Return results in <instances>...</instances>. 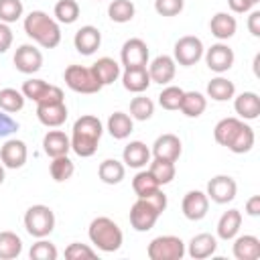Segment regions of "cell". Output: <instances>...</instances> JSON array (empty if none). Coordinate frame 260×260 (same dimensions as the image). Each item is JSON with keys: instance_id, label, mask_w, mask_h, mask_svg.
Segmentation results:
<instances>
[{"instance_id": "1", "label": "cell", "mask_w": 260, "mask_h": 260, "mask_svg": "<svg viewBox=\"0 0 260 260\" xmlns=\"http://www.w3.org/2000/svg\"><path fill=\"white\" fill-rule=\"evenodd\" d=\"M24 32L43 49H55L61 43V28L55 18L43 10H32L24 18Z\"/></svg>"}, {"instance_id": "2", "label": "cell", "mask_w": 260, "mask_h": 260, "mask_svg": "<svg viewBox=\"0 0 260 260\" xmlns=\"http://www.w3.org/2000/svg\"><path fill=\"white\" fill-rule=\"evenodd\" d=\"M87 234H89L91 244L102 252H116L122 248V242H124V234L120 225L106 215L91 219Z\"/></svg>"}, {"instance_id": "3", "label": "cell", "mask_w": 260, "mask_h": 260, "mask_svg": "<svg viewBox=\"0 0 260 260\" xmlns=\"http://www.w3.org/2000/svg\"><path fill=\"white\" fill-rule=\"evenodd\" d=\"M24 228L32 238H47L55 230V213L49 205H30L24 213Z\"/></svg>"}, {"instance_id": "4", "label": "cell", "mask_w": 260, "mask_h": 260, "mask_svg": "<svg viewBox=\"0 0 260 260\" xmlns=\"http://www.w3.org/2000/svg\"><path fill=\"white\" fill-rule=\"evenodd\" d=\"M65 85L77 93H98L104 85L95 79L91 67H83V65H69L63 73Z\"/></svg>"}, {"instance_id": "5", "label": "cell", "mask_w": 260, "mask_h": 260, "mask_svg": "<svg viewBox=\"0 0 260 260\" xmlns=\"http://www.w3.org/2000/svg\"><path fill=\"white\" fill-rule=\"evenodd\" d=\"M146 254L150 260H181L185 256V242L177 236H158L148 244Z\"/></svg>"}, {"instance_id": "6", "label": "cell", "mask_w": 260, "mask_h": 260, "mask_svg": "<svg viewBox=\"0 0 260 260\" xmlns=\"http://www.w3.org/2000/svg\"><path fill=\"white\" fill-rule=\"evenodd\" d=\"M203 53H205L203 43H201V39L195 37V35H185V37H181V39L175 43V47H173V59H175V63H179V65H183V67L195 65V63L203 57Z\"/></svg>"}, {"instance_id": "7", "label": "cell", "mask_w": 260, "mask_h": 260, "mask_svg": "<svg viewBox=\"0 0 260 260\" xmlns=\"http://www.w3.org/2000/svg\"><path fill=\"white\" fill-rule=\"evenodd\" d=\"M236 193H238V185L236 181L230 177V175H215L213 179H209L207 183V197L213 201V203H230L236 199Z\"/></svg>"}, {"instance_id": "8", "label": "cell", "mask_w": 260, "mask_h": 260, "mask_svg": "<svg viewBox=\"0 0 260 260\" xmlns=\"http://www.w3.org/2000/svg\"><path fill=\"white\" fill-rule=\"evenodd\" d=\"M120 61L124 69L128 67H146L148 65V47L142 39H128L122 45Z\"/></svg>"}, {"instance_id": "9", "label": "cell", "mask_w": 260, "mask_h": 260, "mask_svg": "<svg viewBox=\"0 0 260 260\" xmlns=\"http://www.w3.org/2000/svg\"><path fill=\"white\" fill-rule=\"evenodd\" d=\"M158 219V211L146 203L144 199H136L134 205L130 207V225L136 230V232H148L154 228Z\"/></svg>"}, {"instance_id": "10", "label": "cell", "mask_w": 260, "mask_h": 260, "mask_svg": "<svg viewBox=\"0 0 260 260\" xmlns=\"http://www.w3.org/2000/svg\"><path fill=\"white\" fill-rule=\"evenodd\" d=\"M234 59H236V55H234L232 47H228L223 43H215L205 51V63L215 73H225L234 65Z\"/></svg>"}, {"instance_id": "11", "label": "cell", "mask_w": 260, "mask_h": 260, "mask_svg": "<svg viewBox=\"0 0 260 260\" xmlns=\"http://www.w3.org/2000/svg\"><path fill=\"white\" fill-rule=\"evenodd\" d=\"M14 67L20 73H37L43 67V53L35 45H20L14 53Z\"/></svg>"}, {"instance_id": "12", "label": "cell", "mask_w": 260, "mask_h": 260, "mask_svg": "<svg viewBox=\"0 0 260 260\" xmlns=\"http://www.w3.org/2000/svg\"><path fill=\"white\" fill-rule=\"evenodd\" d=\"M181 209H183V215L191 221H199L207 215L209 211V197L203 193V191H189L185 193L183 197V203H181Z\"/></svg>"}, {"instance_id": "13", "label": "cell", "mask_w": 260, "mask_h": 260, "mask_svg": "<svg viewBox=\"0 0 260 260\" xmlns=\"http://www.w3.org/2000/svg\"><path fill=\"white\" fill-rule=\"evenodd\" d=\"M148 75H150V81L152 83H160V85H167L173 81L175 73H177V63L173 57L169 55H158L154 57L150 63H148Z\"/></svg>"}, {"instance_id": "14", "label": "cell", "mask_w": 260, "mask_h": 260, "mask_svg": "<svg viewBox=\"0 0 260 260\" xmlns=\"http://www.w3.org/2000/svg\"><path fill=\"white\" fill-rule=\"evenodd\" d=\"M26 156H28L26 144L22 140H16V138L6 140L0 148V162L6 169H20L26 162Z\"/></svg>"}, {"instance_id": "15", "label": "cell", "mask_w": 260, "mask_h": 260, "mask_svg": "<svg viewBox=\"0 0 260 260\" xmlns=\"http://www.w3.org/2000/svg\"><path fill=\"white\" fill-rule=\"evenodd\" d=\"M183 152V146H181V140L179 136L175 134H160L154 144H152V154L154 158H162V160H171V162H177L179 156Z\"/></svg>"}, {"instance_id": "16", "label": "cell", "mask_w": 260, "mask_h": 260, "mask_svg": "<svg viewBox=\"0 0 260 260\" xmlns=\"http://www.w3.org/2000/svg\"><path fill=\"white\" fill-rule=\"evenodd\" d=\"M37 118L47 128H59L67 120V106H65V102L37 104Z\"/></svg>"}, {"instance_id": "17", "label": "cell", "mask_w": 260, "mask_h": 260, "mask_svg": "<svg viewBox=\"0 0 260 260\" xmlns=\"http://www.w3.org/2000/svg\"><path fill=\"white\" fill-rule=\"evenodd\" d=\"M73 45H75L77 53H81V55H93L100 49V45H102V32L95 26L85 24V26H81L75 32Z\"/></svg>"}, {"instance_id": "18", "label": "cell", "mask_w": 260, "mask_h": 260, "mask_svg": "<svg viewBox=\"0 0 260 260\" xmlns=\"http://www.w3.org/2000/svg\"><path fill=\"white\" fill-rule=\"evenodd\" d=\"M43 150L47 156H63L71 150V138L61 130H49L43 136Z\"/></svg>"}, {"instance_id": "19", "label": "cell", "mask_w": 260, "mask_h": 260, "mask_svg": "<svg viewBox=\"0 0 260 260\" xmlns=\"http://www.w3.org/2000/svg\"><path fill=\"white\" fill-rule=\"evenodd\" d=\"M150 83L152 81H150V75H148L146 67H128L122 73V85H124V89L132 91V93L146 91Z\"/></svg>"}, {"instance_id": "20", "label": "cell", "mask_w": 260, "mask_h": 260, "mask_svg": "<svg viewBox=\"0 0 260 260\" xmlns=\"http://www.w3.org/2000/svg\"><path fill=\"white\" fill-rule=\"evenodd\" d=\"M122 158H124L126 167L142 169V167H146L150 162V148L144 142H140V140H132L130 144L124 146Z\"/></svg>"}, {"instance_id": "21", "label": "cell", "mask_w": 260, "mask_h": 260, "mask_svg": "<svg viewBox=\"0 0 260 260\" xmlns=\"http://www.w3.org/2000/svg\"><path fill=\"white\" fill-rule=\"evenodd\" d=\"M234 110L242 120H256L260 116V98L254 91H242L234 100Z\"/></svg>"}, {"instance_id": "22", "label": "cell", "mask_w": 260, "mask_h": 260, "mask_svg": "<svg viewBox=\"0 0 260 260\" xmlns=\"http://www.w3.org/2000/svg\"><path fill=\"white\" fill-rule=\"evenodd\" d=\"M215 250H217V240H215V236L203 232V234H197V236L191 238V242H189V250H187V252H189L191 258H195V260H203V258L213 256Z\"/></svg>"}, {"instance_id": "23", "label": "cell", "mask_w": 260, "mask_h": 260, "mask_svg": "<svg viewBox=\"0 0 260 260\" xmlns=\"http://www.w3.org/2000/svg\"><path fill=\"white\" fill-rule=\"evenodd\" d=\"M236 28H238V22H236V18H234L232 14H228V12H217V14H213L211 20H209V30H211V35H213L215 39H219V41L232 39V37L236 35Z\"/></svg>"}, {"instance_id": "24", "label": "cell", "mask_w": 260, "mask_h": 260, "mask_svg": "<svg viewBox=\"0 0 260 260\" xmlns=\"http://www.w3.org/2000/svg\"><path fill=\"white\" fill-rule=\"evenodd\" d=\"M242 225V211L240 209H228L221 213L219 221H217V238L221 240H234L240 232Z\"/></svg>"}, {"instance_id": "25", "label": "cell", "mask_w": 260, "mask_h": 260, "mask_svg": "<svg viewBox=\"0 0 260 260\" xmlns=\"http://www.w3.org/2000/svg\"><path fill=\"white\" fill-rule=\"evenodd\" d=\"M91 71H93L95 79H98L102 85H110V83H114V81L120 77V65H118L112 57H100V59L91 65Z\"/></svg>"}, {"instance_id": "26", "label": "cell", "mask_w": 260, "mask_h": 260, "mask_svg": "<svg viewBox=\"0 0 260 260\" xmlns=\"http://www.w3.org/2000/svg\"><path fill=\"white\" fill-rule=\"evenodd\" d=\"M71 134L85 136V138H91V140H98V142H100V138H102V134H104V126H102V122H100L98 116L85 114V116H81V118L75 120Z\"/></svg>"}, {"instance_id": "27", "label": "cell", "mask_w": 260, "mask_h": 260, "mask_svg": "<svg viewBox=\"0 0 260 260\" xmlns=\"http://www.w3.org/2000/svg\"><path fill=\"white\" fill-rule=\"evenodd\" d=\"M234 256L238 260H258L260 258V240L256 236H240L234 242Z\"/></svg>"}, {"instance_id": "28", "label": "cell", "mask_w": 260, "mask_h": 260, "mask_svg": "<svg viewBox=\"0 0 260 260\" xmlns=\"http://www.w3.org/2000/svg\"><path fill=\"white\" fill-rule=\"evenodd\" d=\"M134 130V122L132 116L124 114V112H114L108 118V132L112 134V138L116 140H124L130 136V132Z\"/></svg>"}, {"instance_id": "29", "label": "cell", "mask_w": 260, "mask_h": 260, "mask_svg": "<svg viewBox=\"0 0 260 260\" xmlns=\"http://www.w3.org/2000/svg\"><path fill=\"white\" fill-rule=\"evenodd\" d=\"M98 175L106 185H118V183H122V179L126 175V167H124V162H120L116 158H106L100 162Z\"/></svg>"}, {"instance_id": "30", "label": "cell", "mask_w": 260, "mask_h": 260, "mask_svg": "<svg viewBox=\"0 0 260 260\" xmlns=\"http://www.w3.org/2000/svg\"><path fill=\"white\" fill-rule=\"evenodd\" d=\"M236 95V85L234 81L225 79V77H213L207 83V98H211L213 102H228Z\"/></svg>"}, {"instance_id": "31", "label": "cell", "mask_w": 260, "mask_h": 260, "mask_svg": "<svg viewBox=\"0 0 260 260\" xmlns=\"http://www.w3.org/2000/svg\"><path fill=\"white\" fill-rule=\"evenodd\" d=\"M207 108V98L199 91H185L183 100H181V112L187 118H199Z\"/></svg>"}, {"instance_id": "32", "label": "cell", "mask_w": 260, "mask_h": 260, "mask_svg": "<svg viewBox=\"0 0 260 260\" xmlns=\"http://www.w3.org/2000/svg\"><path fill=\"white\" fill-rule=\"evenodd\" d=\"M242 122H244V120H240V118H223V120H219V122L215 124V128H213V138H215V142L228 148V144L232 142V138H234L236 132L240 130Z\"/></svg>"}, {"instance_id": "33", "label": "cell", "mask_w": 260, "mask_h": 260, "mask_svg": "<svg viewBox=\"0 0 260 260\" xmlns=\"http://www.w3.org/2000/svg\"><path fill=\"white\" fill-rule=\"evenodd\" d=\"M22 252V240L14 232H0V260L18 258Z\"/></svg>"}, {"instance_id": "34", "label": "cell", "mask_w": 260, "mask_h": 260, "mask_svg": "<svg viewBox=\"0 0 260 260\" xmlns=\"http://www.w3.org/2000/svg\"><path fill=\"white\" fill-rule=\"evenodd\" d=\"M254 146V130L252 126H248L246 122H242L240 130L236 132V136L232 138V142L228 144V148L236 154H244V152H250Z\"/></svg>"}, {"instance_id": "35", "label": "cell", "mask_w": 260, "mask_h": 260, "mask_svg": "<svg viewBox=\"0 0 260 260\" xmlns=\"http://www.w3.org/2000/svg\"><path fill=\"white\" fill-rule=\"evenodd\" d=\"M136 14V8H134V2L132 0H112L110 6H108V16L110 20L114 22H130Z\"/></svg>"}, {"instance_id": "36", "label": "cell", "mask_w": 260, "mask_h": 260, "mask_svg": "<svg viewBox=\"0 0 260 260\" xmlns=\"http://www.w3.org/2000/svg\"><path fill=\"white\" fill-rule=\"evenodd\" d=\"M24 95L22 91L14 89V87H4L0 89V110L6 114H16L24 108Z\"/></svg>"}, {"instance_id": "37", "label": "cell", "mask_w": 260, "mask_h": 260, "mask_svg": "<svg viewBox=\"0 0 260 260\" xmlns=\"http://www.w3.org/2000/svg\"><path fill=\"white\" fill-rule=\"evenodd\" d=\"M49 171H51V177H53L57 183H63V181H67V179L73 177L75 165H73V160H71L67 154H63V156H55V158L51 160Z\"/></svg>"}, {"instance_id": "38", "label": "cell", "mask_w": 260, "mask_h": 260, "mask_svg": "<svg viewBox=\"0 0 260 260\" xmlns=\"http://www.w3.org/2000/svg\"><path fill=\"white\" fill-rule=\"evenodd\" d=\"M55 20L61 24H73L79 18V4L75 0H59L53 8Z\"/></svg>"}, {"instance_id": "39", "label": "cell", "mask_w": 260, "mask_h": 260, "mask_svg": "<svg viewBox=\"0 0 260 260\" xmlns=\"http://www.w3.org/2000/svg\"><path fill=\"white\" fill-rule=\"evenodd\" d=\"M148 171H150V175L156 179L158 185H167V183H171V181L175 179V175H177L175 162H171V160H162V158H154V160L150 162Z\"/></svg>"}, {"instance_id": "40", "label": "cell", "mask_w": 260, "mask_h": 260, "mask_svg": "<svg viewBox=\"0 0 260 260\" xmlns=\"http://www.w3.org/2000/svg\"><path fill=\"white\" fill-rule=\"evenodd\" d=\"M152 114H154V102L150 98H146V95L132 98V102H130V116H132V120L144 122V120L152 118Z\"/></svg>"}, {"instance_id": "41", "label": "cell", "mask_w": 260, "mask_h": 260, "mask_svg": "<svg viewBox=\"0 0 260 260\" xmlns=\"http://www.w3.org/2000/svg\"><path fill=\"white\" fill-rule=\"evenodd\" d=\"M160 185L156 183V179L150 175V171H138L136 175H134V179H132V189H134V193H136V197H144L146 193H150V191H154V189H158Z\"/></svg>"}, {"instance_id": "42", "label": "cell", "mask_w": 260, "mask_h": 260, "mask_svg": "<svg viewBox=\"0 0 260 260\" xmlns=\"http://www.w3.org/2000/svg\"><path fill=\"white\" fill-rule=\"evenodd\" d=\"M183 89L177 87V85H167L160 93H158V104L160 108L173 112V110H179L181 108V100H183Z\"/></svg>"}, {"instance_id": "43", "label": "cell", "mask_w": 260, "mask_h": 260, "mask_svg": "<svg viewBox=\"0 0 260 260\" xmlns=\"http://www.w3.org/2000/svg\"><path fill=\"white\" fill-rule=\"evenodd\" d=\"M28 256H30V260H57L59 252H57L55 244H51L45 238H39V242H35L30 246Z\"/></svg>"}, {"instance_id": "44", "label": "cell", "mask_w": 260, "mask_h": 260, "mask_svg": "<svg viewBox=\"0 0 260 260\" xmlns=\"http://www.w3.org/2000/svg\"><path fill=\"white\" fill-rule=\"evenodd\" d=\"M22 0H0V22H16L22 16Z\"/></svg>"}, {"instance_id": "45", "label": "cell", "mask_w": 260, "mask_h": 260, "mask_svg": "<svg viewBox=\"0 0 260 260\" xmlns=\"http://www.w3.org/2000/svg\"><path fill=\"white\" fill-rule=\"evenodd\" d=\"M71 150H73L77 156L87 158V156L95 154V150H98V140H91V138H85V136L71 134Z\"/></svg>"}, {"instance_id": "46", "label": "cell", "mask_w": 260, "mask_h": 260, "mask_svg": "<svg viewBox=\"0 0 260 260\" xmlns=\"http://www.w3.org/2000/svg\"><path fill=\"white\" fill-rule=\"evenodd\" d=\"M47 87H49V83L45 81V79H39V77H32V79H26L24 83H22V95L26 98V100H32L35 104L41 100V95L47 91Z\"/></svg>"}, {"instance_id": "47", "label": "cell", "mask_w": 260, "mask_h": 260, "mask_svg": "<svg viewBox=\"0 0 260 260\" xmlns=\"http://www.w3.org/2000/svg\"><path fill=\"white\" fill-rule=\"evenodd\" d=\"M98 252L93 248H89L87 244H79V242H73L65 248V258L69 260H81V258H95Z\"/></svg>"}, {"instance_id": "48", "label": "cell", "mask_w": 260, "mask_h": 260, "mask_svg": "<svg viewBox=\"0 0 260 260\" xmlns=\"http://www.w3.org/2000/svg\"><path fill=\"white\" fill-rule=\"evenodd\" d=\"M185 0H154V10L160 16H177L181 14Z\"/></svg>"}, {"instance_id": "49", "label": "cell", "mask_w": 260, "mask_h": 260, "mask_svg": "<svg viewBox=\"0 0 260 260\" xmlns=\"http://www.w3.org/2000/svg\"><path fill=\"white\" fill-rule=\"evenodd\" d=\"M138 199H144L146 203H150L156 211H158V215L167 209V195L162 193V189L158 187V189H154V191H150V193H146L144 197H138Z\"/></svg>"}, {"instance_id": "50", "label": "cell", "mask_w": 260, "mask_h": 260, "mask_svg": "<svg viewBox=\"0 0 260 260\" xmlns=\"http://www.w3.org/2000/svg\"><path fill=\"white\" fill-rule=\"evenodd\" d=\"M57 102H65V95H63V89L59 85H51L47 87V91L41 95V100L37 104H57Z\"/></svg>"}, {"instance_id": "51", "label": "cell", "mask_w": 260, "mask_h": 260, "mask_svg": "<svg viewBox=\"0 0 260 260\" xmlns=\"http://www.w3.org/2000/svg\"><path fill=\"white\" fill-rule=\"evenodd\" d=\"M16 130H18V122H14L10 118V114L0 112V136H8V134H12Z\"/></svg>"}, {"instance_id": "52", "label": "cell", "mask_w": 260, "mask_h": 260, "mask_svg": "<svg viewBox=\"0 0 260 260\" xmlns=\"http://www.w3.org/2000/svg\"><path fill=\"white\" fill-rule=\"evenodd\" d=\"M12 45V30L6 22H0V55L6 53Z\"/></svg>"}, {"instance_id": "53", "label": "cell", "mask_w": 260, "mask_h": 260, "mask_svg": "<svg viewBox=\"0 0 260 260\" xmlns=\"http://www.w3.org/2000/svg\"><path fill=\"white\" fill-rule=\"evenodd\" d=\"M228 6L232 8V12H238V14H244V12H250L254 2L252 0H228Z\"/></svg>"}, {"instance_id": "54", "label": "cell", "mask_w": 260, "mask_h": 260, "mask_svg": "<svg viewBox=\"0 0 260 260\" xmlns=\"http://www.w3.org/2000/svg\"><path fill=\"white\" fill-rule=\"evenodd\" d=\"M248 30L252 37H260V10H252L248 16Z\"/></svg>"}, {"instance_id": "55", "label": "cell", "mask_w": 260, "mask_h": 260, "mask_svg": "<svg viewBox=\"0 0 260 260\" xmlns=\"http://www.w3.org/2000/svg\"><path fill=\"white\" fill-rule=\"evenodd\" d=\"M246 213L252 215V217H258L260 215V195H252L246 201Z\"/></svg>"}, {"instance_id": "56", "label": "cell", "mask_w": 260, "mask_h": 260, "mask_svg": "<svg viewBox=\"0 0 260 260\" xmlns=\"http://www.w3.org/2000/svg\"><path fill=\"white\" fill-rule=\"evenodd\" d=\"M4 183V165L0 162V185Z\"/></svg>"}, {"instance_id": "57", "label": "cell", "mask_w": 260, "mask_h": 260, "mask_svg": "<svg viewBox=\"0 0 260 260\" xmlns=\"http://www.w3.org/2000/svg\"><path fill=\"white\" fill-rule=\"evenodd\" d=\"M252 2H254V4H258V2H260V0H252Z\"/></svg>"}, {"instance_id": "58", "label": "cell", "mask_w": 260, "mask_h": 260, "mask_svg": "<svg viewBox=\"0 0 260 260\" xmlns=\"http://www.w3.org/2000/svg\"><path fill=\"white\" fill-rule=\"evenodd\" d=\"M98 2H100V0H98Z\"/></svg>"}]
</instances>
